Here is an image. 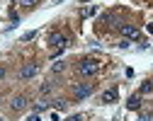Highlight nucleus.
Segmentation results:
<instances>
[{
  "label": "nucleus",
  "mask_w": 153,
  "mask_h": 121,
  "mask_svg": "<svg viewBox=\"0 0 153 121\" xmlns=\"http://www.w3.org/2000/svg\"><path fill=\"white\" fill-rule=\"evenodd\" d=\"M90 94H92V85H88V83L73 87V97H75V99H85V97H90Z\"/></svg>",
  "instance_id": "4"
},
{
  "label": "nucleus",
  "mask_w": 153,
  "mask_h": 121,
  "mask_svg": "<svg viewBox=\"0 0 153 121\" xmlns=\"http://www.w3.org/2000/svg\"><path fill=\"white\" fill-rule=\"evenodd\" d=\"M83 3H90V0H83Z\"/></svg>",
  "instance_id": "19"
},
{
  "label": "nucleus",
  "mask_w": 153,
  "mask_h": 121,
  "mask_svg": "<svg viewBox=\"0 0 153 121\" xmlns=\"http://www.w3.org/2000/svg\"><path fill=\"white\" fill-rule=\"evenodd\" d=\"M46 107H49V102H39V104H36V107H34V109H36V111H44V109H46Z\"/></svg>",
  "instance_id": "13"
},
{
  "label": "nucleus",
  "mask_w": 153,
  "mask_h": 121,
  "mask_svg": "<svg viewBox=\"0 0 153 121\" xmlns=\"http://www.w3.org/2000/svg\"><path fill=\"white\" fill-rule=\"evenodd\" d=\"M66 121H80V116H71V119H66Z\"/></svg>",
  "instance_id": "18"
},
{
  "label": "nucleus",
  "mask_w": 153,
  "mask_h": 121,
  "mask_svg": "<svg viewBox=\"0 0 153 121\" xmlns=\"http://www.w3.org/2000/svg\"><path fill=\"white\" fill-rule=\"evenodd\" d=\"M27 104H29V99H27V97H22V94H17L12 102H10V109H12V111H22Z\"/></svg>",
  "instance_id": "6"
},
{
  "label": "nucleus",
  "mask_w": 153,
  "mask_h": 121,
  "mask_svg": "<svg viewBox=\"0 0 153 121\" xmlns=\"http://www.w3.org/2000/svg\"><path fill=\"white\" fill-rule=\"evenodd\" d=\"M126 107L136 111V109L141 107V94H131V97H129V102H126Z\"/></svg>",
  "instance_id": "8"
},
{
  "label": "nucleus",
  "mask_w": 153,
  "mask_h": 121,
  "mask_svg": "<svg viewBox=\"0 0 153 121\" xmlns=\"http://www.w3.org/2000/svg\"><path fill=\"white\" fill-rule=\"evenodd\" d=\"M139 121H153V114H143V116H139Z\"/></svg>",
  "instance_id": "15"
},
{
  "label": "nucleus",
  "mask_w": 153,
  "mask_h": 121,
  "mask_svg": "<svg viewBox=\"0 0 153 121\" xmlns=\"http://www.w3.org/2000/svg\"><path fill=\"white\" fill-rule=\"evenodd\" d=\"M29 121H42V119H39V116H36V114H34V116H29Z\"/></svg>",
  "instance_id": "17"
},
{
  "label": "nucleus",
  "mask_w": 153,
  "mask_h": 121,
  "mask_svg": "<svg viewBox=\"0 0 153 121\" xmlns=\"http://www.w3.org/2000/svg\"><path fill=\"white\" fill-rule=\"evenodd\" d=\"M46 44H49L51 49H63V46L68 44V39H66L61 32H51V34H49V41H46Z\"/></svg>",
  "instance_id": "2"
},
{
  "label": "nucleus",
  "mask_w": 153,
  "mask_h": 121,
  "mask_svg": "<svg viewBox=\"0 0 153 121\" xmlns=\"http://www.w3.org/2000/svg\"><path fill=\"white\" fill-rule=\"evenodd\" d=\"M66 70V61H53V66H51V73H56V75H59V73H63Z\"/></svg>",
  "instance_id": "9"
},
{
  "label": "nucleus",
  "mask_w": 153,
  "mask_h": 121,
  "mask_svg": "<svg viewBox=\"0 0 153 121\" xmlns=\"http://www.w3.org/2000/svg\"><path fill=\"white\" fill-rule=\"evenodd\" d=\"M34 34H36V32H27V34L22 36V41H29V39H34Z\"/></svg>",
  "instance_id": "14"
},
{
  "label": "nucleus",
  "mask_w": 153,
  "mask_h": 121,
  "mask_svg": "<svg viewBox=\"0 0 153 121\" xmlns=\"http://www.w3.org/2000/svg\"><path fill=\"white\" fill-rule=\"evenodd\" d=\"M36 73H39V66H36V63H25L22 70H20V77H22V80H29V77H34Z\"/></svg>",
  "instance_id": "5"
},
{
  "label": "nucleus",
  "mask_w": 153,
  "mask_h": 121,
  "mask_svg": "<svg viewBox=\"0 0 153 121\" xmlns=\"http://www.w3.org/2000/svg\"><path fill=\"white\" fill-rule=\"evenodd\" d=\"M0 121H3V119H0Z\"/></svg>",
  "instance_id": "21"
},
{
  "label": "nucleus",
  "mask_w": 153,
  "mask_h": 121,
  "mask_svg": "<svg viewBox=\"0 0 153 121\" xmlns=\"http://www.w3.org/2000/svg\"><path fill=\"white\" fill-rule=\"evenodd\" d=\"M53 107L56 109H66V99H53Z\"/></svg>",
  "instance_id": "11"
},
{
  "label": "nucleus",
  "mask_w": 153,
  "mask_h": 121,
  "mask_svg": "<svg viewBox=\"0 0 153 121\" xmlns=\"http://www.w3.org/2000/svg\"><path fill=\"white\" fill-rule=\"evenodd\" d=\"M117 99H119L117 87H109V90H105V92H102V102H105V104H114Z\"/></svg>",
  "instance_id": "7"
},
{
  "label": "nucleus",
  "mask_w": 153,
  "mask_h": 121,
  "mask_svg": "<svg viewBox=\"0 0 153 121\" xmlns=\"http://www.w3.org/2000/svg\"><path fill=\"white\" fill-rule=\"evenodd\" d=\"M36 3H39V0H20V5H22V7H34Z\"/></svg>",
  "instance_id": "10"
},
{
  "label": "nucleus",
  "mask_w": 153,
  "mask_h": 121,
  "mask_svg": "<svg viewBox=\"0 0 153 121\" xmlns=\"http://www.w3.org/2000/svg\"><path fill=\"white\" fill-rule=\"evenodd\" d=\"M151 83H153V80H151Z\"/></svg>",
  "instance_id": "20"
},
{
  "label": "nucleus",
  "mask_w": 153,
  "mask_h": 121,
  "mask_svg": "<svg viewBox=\"0 0 153 121\" xmlns=\"http://www.w3.org/2000/svg\"><path fill=\"white\" fill-rule=\"evenodd\" d=\"M153 90V83H143L141 85V94H146V92H151Z\"/></svg>",
  "instance_id": "12"
},
{
  "label": "nucleus",
  "mask_w": 153,
  "mask_h": 121,
  "mask_svg": "<svg viewBox=\"0 0 153 121\" xmlns=\"http://www.w3.org/2000/svg\"><path fill=\"white\" fill-rule=\"evenodd\" d=\"M100 68H102V63H100V61H95V58H83L80 63H78V73H80V75H85V77L97 75V73H100Z\"/></svg>",
  "instance_id": "1"
},
{
  "label": "nucleus",
  "mask_w": 153,
  "mask_h": 121,
  "mask_svg": "<svg viewBox=\"0 0 153 121\" xmlns=\"http://www.w3.org/2000/svg\"><path fill=\"white\" fill-rule=\"evenodd\" d=\"M3 77H5V68H3V66H0V80H3Z\"/></svg>",
  "instance_id": "16"
},
{
  "label": "nucleus",
  "mask_w": 153,
  "mask_h": 121,
  "mask_svg": "<svg viewBox=\"0 0 153 121\" xmlns=\"http://www.w3.org/2000/svg\"><path fill=\"white\" fill-rule=\"evenodd\" d=\"M122 36L124 39H129V41H136V39H141V32H139V27H134V24H122Z\"/></svg>",
  "instance_id": "3"
}]
</instances>
